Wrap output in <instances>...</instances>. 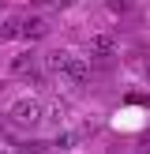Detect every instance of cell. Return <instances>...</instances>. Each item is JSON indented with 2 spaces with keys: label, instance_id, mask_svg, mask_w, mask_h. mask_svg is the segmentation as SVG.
<instances>
[{
  "label": "cell",
  "instance_id": "cell-12",
  "mask_svg": "<svg viewBox=\"0 0 150 154\" xmlns=\"http://www.w3.org/2000/svg\"><path fill=\"white\" fill-rule=\"evenodd\" d=\"M146 79H150V60H146Z\"/></svg>",
  "mask_w": 150,
  "mask_h": 154
},
{
  "label": "cell",
  "instance_id": "cell-11",
  "mask_svg": "<svg viewBox=\"0 0 150 154\" xmlns=\"http://www.w3.org/2000/svg\"><path fill=\"white\" fill-rule=\"evenodd\" d=\"M30 4H49V0H30Z\"/></svg>",
  "mask_w": 150,
  "mask_h": 154
},
{
  "label": "cell",
  "instance_id": "cell-9",
  "mask_svg": "<svg viewBox=\"0 0 150 154\" xmlns=\"http://www.w3.org/2000/svg\"><path fill=\"white\" fill-rule=\"evenodd\" d=\"M56 147H75V132H64V135H56Z\"/></svg>",
  "mask_w": 150,
  "mask_h": 154
},
{
  "label": "cell",
  "instance_id": "cell-1",
  "mask_svg": "<svg viewBox=\"0 0 150 154\" xmlns=\"http://www.w3.org/2000/svg\"><path fill=\"white\" fill-rule=\"evenodd\" d=\"M8 117H11V124H19V128H38L45 120V105L38 102L34 94H22V98H15V102L8 105Z\"/></svg>",
  "mask_w": 150,
  "mask_h": 154
},
{
  "label": "cell",
  "instance_id": "cell-7",
  "mask_svg": "<svg viewBox=\"0 0 150 154\" xmlns=\"http://www.w3.org/2000/svg\"><path fill=\"white\" fill-rule=\"evenodd\" d=\"M109 11H112V15H124V11H131V0H109Z\"/></svg>",
  "mask_w": 150,
  "mask_h": 154
},
{
  "label": "cell",
  "instance_id": "cell-10",
  "mask_svg": "<svg viewBox=\"0 0 150 154\" xmlns=\"http://www.w3.org/2000/svg\"><path fill=\"white\" fill-rule=\"evenodd\" d=\"M71 4H75V0H49V8H56V11H68Z\"/></svg>",
  "mask_w": 150,
  "mask_h": 154
},
{
  "label": "cell",
  "instance_id": "cell-2",
  "mask_svg": "<svg viewBox=\"0 0 150 154\" xmlns=\"http://www.w3.org/2000/svg\"><path fill=\"white\" fill-rule=\"evenodd\" d=\"M86 57H90V64H109V60L116 57V42H112V34H90Z\"/></svg>",
  "mask_w": 150,
  "mask_h": 154
},
{
  "label": "cell",
  "instance_id": "cell-5",
  "mask_svg": "<svg viewBox=\"0 0 150 154\" xmlns=\"http://www.w3.org/2000/svg\"><path fill=\"white\" fill-rule=\"evenodd\" d=\"M15 38H22V19L19 15H4L0 19V42H15Z\"/></svg>",
  "mask_w": 150,
  "mask_h": 154
},
{
  "label": "cell",
  "instance_id": "cell-6",
  "mask_svg": "<svg viewBox=\"0 0 150 154\" xmlns=\"http://www.w3.org/2000/svg\"><path fill=\"white\" fill-rule=\"evenodd\" d=\"M68 60H71V53H64V49H49L45 53V68H49V75H60L68 68Z\"/></svg>",
  "mask_w": 150,
  "mask_h": 154
},
{
  "label": "cell",
  "instance_id": "cell-4",
  "mask_svg": "<svg viewBox=\"0 0 150 154\" xmlns=\"http://www.w3.org/2000/svg\"><path fill=\"white\" fill-rule=\"evenodd\" d=\"M41 38H49V23H45L41 15L22 19V42H41Z\"/></svg>",
  "mask_w": 150,
  "mask_h": 154
},
{
  "label": "cell",
  "instance_id": "cell-8",
  "mask_svg": "<svg viewBox=\"0 0 150 154\" xmlns=\"http://www.w3.org/2000/svg\"><path fill=\"white\" fill-rule=\"evenodd\" d=\"M26 64H30V53H19V57L11 60V72H22V68H26Z\"/></svg>",
  "mask_w": 150,
  "mask_h": 154
},
{
  "label": "cell",
  "instance_id": "cell-3",
  "mask_svg": "<svg viewBox=\"0 0 150 154\" xmlns=\"http://www.w3.org/2000/svg\"><path fill=\"white\" fill-rule=\"evenodd\" d=\"M60 79L82 87V83H90V64H86V60H79V57H71V60H68V68L60 72Z\"/></svg>",
  "mask_w": 150,
  "mask_h": 154
}]
</instances>
